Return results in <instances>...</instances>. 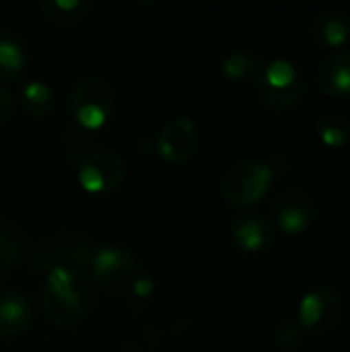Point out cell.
I'll list each match as a JSON object with an SVG mask.
<instances>
[{
  "label": "cell",
  "instance_id": "obj_1",
  "mask_svg": "<svg viewBox=\"0 0 350 352\" xmlns=\"http://www.w3.org/2000/svg\"><path fill=\"white\" fill-rule=\"evenodd\" d=\"M93 305L95 291L85 272L58 266L47 274L41 293V309L47 322L58 328H76L91 316Z\"/></svg>",
  "mask_w": 350,
  "mask_h": 352
},
{
  "label": "cell",
  "instance_id": "obj_2",
  "mask_svg": "<svg viewBox=\"0 0 350 352\" xmlns=\"http://www.w3.org/2000/svg\"><path fill=\"white\" fill-rule=\"evenodd\" d=\"M274 179L276 169L268 161L241 159L223 173L219 192L225 204L233 208H250L268 196Z\"/></svg>",
  "mask_w": 350,
  "mask_h": 352
},
{
  "label": "cell",
  "instance_id": "obj_3",
  "mask_svg": "<svg viewBox=\"0 0 350 352\" xmlns=\"http://www.w3.org/2000/svg\"><path fill=\"white\" fill-rule=\"evenodd\" d=\"M116 107V93L111 85L101 76L80 78L68 99L72 120L85 130H99L107 124Z\"/></svg>",
  "mask_w": 350,
  "mask_h": 352
},
{
  "label": "cell",
  "instance_id": "obj_4",
  "mask_svg": "<svg viewBox=\"0 0 350 352\" xmlns=\"http://www.w3.org/2000/svg\"><path fill=\"white\" fill-rule=\"evenodd\" d=\"M258 93L270 109L285 111L295 107L303 99L305 80L293 62L276 58L260 70Z\"/></svg>",
  "mask_w": 350,
  "mask_h": 352
},
{
  "label": "cell",
  "instance_id": "obj_5",
  "mask_svg": "<svg viewBox=\"0 0 350 352\" xmlns=\"http://www.w3.org/2000/svg\"><path fill=\"white\" fill-rule=\"evenodd\" d=\"M91 270L97 285L109 295H124L132 291L134 283L140 278L136 258L116 245H103L95 250Z\"/></svg>",
  "mask_w": 350,
  "mask_h": 352
},
{
  "label": "cell",
  "instance_id": "obj_6",
  "mask_svg": "<svg viewBox=\"0 0 350 352\" xmlns=\"http://www.w3.org/2000/svg\"><path fill=\"white\" fill-rule=\"evenodd\" d=\"M128 175L126 161L109 148L91 151L78 165V184L89 194L116 192Z\"/></svg>",
  "mask_w": 350,
  "mask_h": 352
},
{
  "label": "cell",
  "instance_id": "obj_7",
  "mask_svg": "<svg viewBox=\"0 0 350 352\" xmlns=\"http://www.w3.org/2000/svg\"><path fill=\"white\" fill-rule=\"evenodd\" d=\"M342 299L330 287H316L299 301V318L303 332L326 334L342 320Z\"/></svg>",
  "mask_w": 350,
  "mask_h": 352
},
{
  "label": "cell",
  "instance_id": "obj_8",
  "mask_svg": "<svg viewBox=\"0 0 350 352\" xmlns=\"http://www.w3.org/2000/svg\"><path fill=\"white\" fill-rule=\"evenodd\" d=\"M270 217L274 227L285 235H301L316 221L314 198L299 188L283 190L270 204Z\"/></svg>",
  "mask_w": 350,
  "mask_h": 352
},
{
  "label": "cell",
  "instance_id": "obj_9",
  "mask_svg": "<svg viewBox=\"0 0 350 352\" xmlns=\"http://www.w3.org/2000/svg\"><path fill=\"white\" fill-rule=\"evenodd\" d=\"M200 144V128L190 116H177L167 122L157 134V153L167 163H186Z\"/></svg>",
  "mask_w": 350,
  "mask_h": 352
},
{
  "label": "cell",
  "instance_id": "obj_10",
  "mask_svg": "<svg viewBox=\"0 0 350 352\" xmlns=\"http://www.w3.org/2000/svg\"><path fill=\"white\" fill-rule=\"evenodd\" d=\"M231 241L245 254H262L272 243L270 223L256 212H241L229 225Z\"/></svg>",
  "mask_w": 350,
  "mask_h": 352
},
{
  "label": "cell",
  "instance_id": "obj_11",
  "mask_svg": "<svg viewBox=\"0 0 350 352\" xmlns=\"http://www.w3.org/2000/svg\"><path fill=\"white\" fill-rule=\"evenodd\" d=\"M318 85L332 99L350 97V52L336 50L318 66Z\"/></svg>",
  "mask_w": 350,
  "mask_h": 352
},
{
  "label": "cell",
  "instance_id": "obj_12",
  "mask_svg": "<svg viewBox=\"0 0 350 352\" xmlns=\"http://www.w3.org/2000/svg\"><path fill=\"white\" fill-rule=\"evenodd\" d=\"M311 37L318 45L336 52L350 41V14L338 8L322 10L311 23Z\"/></svg>",
  "mask_w": 350,
  "mask_h": 352
},
{
  "label": "cell",
  "instance_id": "obj_13",
  "mask_svg": "<svg viewBox=\"0 0 350 352\" xmlns=\"http://www.w3.org/2000/svg\"><path fill=\"white\" fill-rule=\"evenodd\" d=\"M33 309L29 299L17 291H0V336H19L29 330Z\"/></svg>",
  "mask_w": 350,
  "mask_h": 352
},
{
  "label": "cell",
  "instance_id": "obj_14",
  "mask_svg": "<svg viewBox=\"0 0 350 352\" xmlns=\"http://www.w3.org/2000/svg\"><path fill=\"white\" fill-rule=\"evenodd\" d=\"M29 66V52L25 41L14 31H0V80H19Z\"/></svg>",
  "mask_w": 350,
  "mask_h": 352
},
{
  "label": "cell",
  "instance_id": "obj_15",
  "mask_svg": "<svg viewBox=\"0 0 350 352\" xmlns=\"http://www.w3.org/2000/svg\"><path fill=\"white\" fill-rule=\"evenodd\" d=\"M91 10L89 0H43L41 12L45 21L58 27H72L87 19Z\"/></svg>",
  "mask_w": 350,
  "mask_h": 352
},
{
  "label": "cell",
  "instance_id": "obj_16",
  "mask_svg": "<svg viewBox=\"0 0 350 352\" xmlns=\"http://www.w3.org/2000/svg\"><path fill=\"white\" fill-rule=\"evenodd\" d=\"M19 105L31 118H45L54 109V91L43 80H29L19 91Z\"/></svg>",
  "mask_w": 350,
  "mask_h": 352
},
{
  "label": "cell",
  "instance_id": "obj_17",
  "mask_svg": "<svg viewBox=\"0 0 350 352\" xmlns=\"http://www.w3.org/2000/svg\"><path fill=\"white\" fill-rule=\"evenodd\" d=\"M316 132H318V138L330 148H340L350 142V122L344 116L334 113V111L320 116L316 124Z\"/></svg>",
  "mask_w": 350,
  "mask_h": 352
},
{
  "label": "cell",
  "instance_id": "obj_18",
  "mask_svg": "<svg viewBox=\"0 0 350 352\" xmlns=\"http://www.w3.org/2000/svg\"><path fill=\"white\" fill-rule=\"evenodd\" d=\"M221 70L231 80H245L254 76L256 72L260 74L262 64H260V58L252 52H233L223 60Z\"/></svg>",
  "mask_w": 350,
  "mask_h": 352
},
{
  "label": "cell",
  "instance_id": "obj_19",
  "mask_svg": "<svg viewBox=\"0 0 350 352\" xmlns=\"http://www.w3.org/2000/svg\"><path fill=\"white\" fill-rule=\"evenodd\" d=\"M29 266L37 272H52L54 268L60 266V248L58 243L54 241H47V239H39L35 243H31L27 248V254H25Z\"/></svg>",
  "mask_w": 350,
  "mask_h": 352
},
{
  "label": "cell",
  "instance_id": "obj_20",
  "mask_svg": "<svg viewBox=\"0 0 350 352\" xmlns=\"http://www.w3.org/2000/svg\"><path fill=\"white\" fill-rule=\"evenodd\" d=\"M303 340V328L297 320H283L274 330V342L283 351H295Z\"/></svg>",
  "mask_w": 350,
  "mask_h": 352
},
{
  "label": "cell",
  "instance_id": "obj_21",
  "mask_svg": "<svg viewBox=\"0 0 350 352\" xmlns=\"http://www.w3.org/2000/svg\"><path fill=\"white\" fill-rule=\"evenodd\" d=\"M21 260V248L19 241L10 233L0 231V272L12 270Z\"/></svg>",
  "mask_w": 350,
  "mask_h": 352
},
{
  "label": "cell",
  "instance_id": "obj_22",
  "mask_svg": "<svg viewBox=\"0 0 350 352\" xmlns=\"http://www.w3.org/2000/svg\"><path fill=\"white\" fill-rule=\"evenodd\" d=\"M17 109V99L14 95L0 85V126H4L6 122H10V118L14 116Z\"/></svg>",
  "mask_w": 350,
  "mask_h": 352
},
{
  "label": "cell",
  "instance_id": "obj_23",
  "mask_svg": "<svg viewBox=\"0 0 350 352\" xmlns=\"http://www.w3.org/2000/svg\"><path fill=\"white\" fill-rule=\"evenodd\" d=\"M132 291H134L140 299H149V297H151V293H153V280H151V278H142V276H140V278L134 283Z\"/></svg>",
  "mask_w": 350,
  "mask_h": 352
},
{
  "label": "cell",
  "instance_id": "obj_24",
  "mask_svg": "<svg viewBox=\"0 0 350 352\" xmlns=\"http://www.w3.org/2000/svg\"><path fill=\"white\" fill-rule=\"evenodd\" d=\"M349 10H350V6H349Z\"/></svg>",
  "mask_w": 350,
  "mask_h": 352
}]
</instances>
